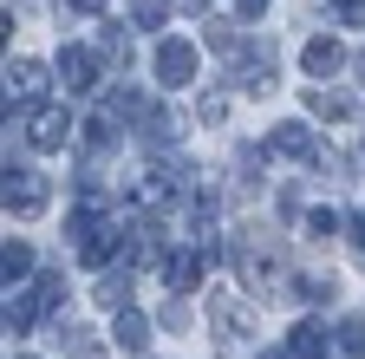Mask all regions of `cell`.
<instances>
[{
    "mask_svg": "<svg viewBox=\"0 0 365 359\" xmlns=\"http://www.w3.org/2000/svg\"><path fill=\"white\" fill-rule=\"evenodd\" d=\"M46 203H53V190H46V176L39 170H14L7 163V216H20V222H33Z\"/></svg>",
    "mask_w": 365,
    "mask_h": 359,
    "instance_id": "6da1fadb",
    "label": "cell"
},
{
    "mask_svg": "<svg viewBox=\"0 0 365 359\" xmlns=\"http://www.w3.org/2000/svg\"><path fill=\"white\" fill-rule=\"evenodd\" d=\"M26 144H33V151H66V144H72V118H66L59 105H33V118H26Z\"/></svg>",
    "mask_w": 365,
    "mask_h": 359,
    "instance_id": "7a4b0ae2",
    "label": "cell"
},
{
    "mask_svg": "<svg viewBox=\"0 0 365 359\" xmlns=\"http://www.w3.org/2000/svg\"><path fill=\"white\" fill-rule=\"evenodd\" d=\"M209 327H215L222 340H248V333H255V307H248L242 294H215V307H209Z\"/></svg>",
    "mask_w": 365,
    "mask_h": 359,
    "instance_id": "3957f363",
    "label": "cell"
},
{
    "mask_svg": "<svg viewBox=\"0 0 365 359\" xmlns=\"http://www.w3.org/2000/svg\"><path fill=\"white\" fill-rule=\"evenodd\" d=\"M267 151H281V157H300V163H319V138H313V124H300V118L274 124V131H267Z\"/></svg>",
    "mask_w": 365,
    "mask_h": 359,
    "instance_id": "277c9868",
    "label": "cell"
},
{
    "mask_svg": "<svg viewBox=\"0 0 365 359\" xmlns=\"http://www.w3.org/2000/svg\"><path fill=\"white\" fill-rule=\"evenodd\" d=\"M157 79L170 85V92L196 79V46H190V39H163V46H157Z\"/></svg>",
    "mask_w": 365,
    "mask_h": 359,
    "instance_id": "5b68a950",
    "label": "cell"
},
{
    "mask_svg": "<svg viewBox=\"0 0 365 359\" xmlns=\"http://www.w3.org/2000/svg\"><path fill=\"white\" fill-rule=\"evenodd\" d=\"M59 79H66V92H72V98L98 92V53H85V46H66V53H59Z\"/></svg>",
    "mask_w": 365,
    "mask_h": 359,
    "instance_id": "8992f818",
    "label": "cell"
},
{
    "mask_svg": "<svg viewBox=\"0 0 365 359\" xmlns=\"http://www.w3.org/2000/svg\"><path fill=\"white\" fill-rule=\"evenodd\" d=\"M124 261L130 268H163L170 261L163 242H157V222H130V229H124Z\"/></svg>",
    "mask_w": 365,
    "mask_h": 359,
    "instance_id": "52a82bcc",
    "label": "cell"
},
{
    "mask_svg": "<svg viewBox=\"0 0 365 359\" xmlns=\"http://www.w3.org/2000/svg\"><path fill=\"white\" fill-rule=\"evenodd\" d=\"M209 261H215V255H209V248H176V255H170V261H163V281H170V288H176V294H190V288H196V281H202V268H209Z\"/></svg>",
    "mask_w": 365,
    "mask_h": 359,
    "instance_id": "ba28073f",
    "label": "cell"
},
{
    "mask_svg": "<svg viewBox=\"0 0 365 359\" xmlns=\"http://www.w3.org/2000/svg\"><path fill=\"white\" fill-rule=\"evenodd\" d=\"M300 66H307L313 79H327V72H339V66H346V46H339L333 33H313L307 46H300Z\"/></svg>",
    "mask_w": 365,
    "mask_h": 359,
    "instance_id": "9c48e42d",
    "label": "cell"
},
{
    "mask_svg": "<svg viewBox=\"0 0 365 359\" xmlns=\"http://www.w3.org/2000/svg\"><path fill=\"white\" fill-rule=\"evenodd\" d=\"M39 92H46V66H39V59H14V66H7V98L39 105Z\"/></svg>",
    "mask_w": 365,
    "mask_h": 359,
    "instance_id": "30bf717a",
    "label": "cell"
},
{
    "mask_svg": "<svg viewBox=\"0 0 365 359\" xmlns=\"http://www.w3.org/2000/svg\"><path fill=\"white\" fill-rule=\"evenodd\" d=\"M235 79L248 85V92H267V85H274V53H267V46H248V53L235 59Z\"/></svg>",
    "mask_w": 365,
    "mask_h": 359,
    "instance_id": "8fae6325",
    "label": "cell"
},
{
    "mask_svg": "<svg viewBox=\"0 0 365 359\" xmlns=\"http://www.w3.org/2000/svg\"><path fill=\"white\" fill-rule=\"evenodd\" d=\"M39 313H46L39 288H33V294H26V288H14V294H7V333H26V327L39 320Z\"/></svg>",
    "mask_w": 365,
    "mask_h": 359,
    "instance_id": "7c38bea8",
    "label": "cell"
},
{
    "mask_svg": "<svg viewBox=\"0 0 365 359\" xmlns=\"http://www.w3.org/2000/svg\"><path fill=\"white\" fill-rule=\"evenodd\" d=\"M91 294H98V307H105V313H124V307H130V275H124V268H105Z\"/></svg>",
    "mask_w": 365,
    "mask_h": 359,
    "instance_id": "4fadbf2b",
    "label": "cell"
},
{
    "mask_svg": "<svg viewBox=\"0 0 365 359\" xmlns=\"http://www.w3.org/2000/svg\"><path fill=\"white\" fill-rule=\"evenodd\" d=\"M307 111L327 118V124H339V118H352V98H346V92H327V85H313V92H307Z\"/></svg>",
    "mask_w": 365,
    "mask_h": 359,
    "instance_id": "5bb4252c",
    "label": "cell"
},
{
    "mask_svg": "<svg viewBox=\"0 0 365 359\" xmlns=\"http://www.w3.org/2000/svg\"><path fill=\"white\" fill-rule=\"evenodd\" d=\"M137 131H144V144H157V151H163V144H176V118H170L163 105H150L144 118H137Z\"/></svg>",
    "mask_w": 365,
    "mask_h": 359,
    "instance_id": "9a60e30c",
    "label": "cell"
},
{
    "mask_svg": "<svg viewBox=\"0 0 365 359\" xmlns=\"http://www.w3.org/2000/svg\"><path fill=\"white\" fill-rule=\"evenodd\" d=\"M287 346H294L300 359H319V353H327V320H300V327L287 333Z\"/></svg>",
    "mask_w": 365,
    "mask_h": 359,
    "instance_id": "2e32d148",
    "label": "cell"
},
{
    "mask_svg": "<svg viewBox=\"0 0 365 359\" xmlns=\"http://www.w3.org/2000/svg\"><path fill=\"white\" fill-rule=\"evenodd\" d=\"M118 346H124V353H144V346H150V327H144V313H137V307L118 313Z\"/></svg>",
    "mask_w": 365,
    "mask_h": 359,
    "instance_id": "e0dca14e",
    "label": "cell"
},
{
    "mask_svg": "<svg viewBox=\"0 0 365 359\" xmlns=\"http://www.w3.org/2000/svg\"><path fill=\"white\" fill-rule=\"evenodd\" d=\"M0 275H7V288H20V281L33 275V248L7 236V255H0Z\"/></svg>",
    "mask_w": 365,
    "mask_h": 359,
    "instance_id": "ac0fdd59",
    "label": "cell"
},
{
    "mask_svg": "<svg viewBox=\"0 0 365 359\" xmlns=\"http://www.w3.org/2000/svg\"><path fill=\"white\" fill-rule=\"evenodd\" d=\"M59 359H105V346L91 340L85 327H66V333H59Z\"/></svg>",
    "mask_w": 365,
    "mask_h": 359,
    "instance_id": "d6986e66",
    "label": "cell"
},
{
    "mask_svg": "<svg viewBox=\"0 0 365 359\" xmlns=\"http://www.w3.org/2000/svg\"><path fill=\"white\" fill-rule=\"evenodd\" d=\"M202 46H209L215 59H242V53H248V46H242V33H235V26H209V33H202Z\"/></svg>",
    "mask_w": 365,
    "mask_h": 359,
    "instance_id": "ffe728a7",
    "label": "cell"
},
{
    "mask_svg": "<svg viewBox=\"0 0 365 359\" xmlns=\"http://www.w3.org/2000/svg\"><path fill=\"white\" fill-rule=\"evenodd\" d=\"M333 340H339V359H359V353H365V313L339 320V333H333Z\"/></svg>",
    "mask_w": 365,
    "mask_h": 359,
    "instance_id": "44dd1931",
    "label": "cell"
},
{
    "mask_svg": "<svg viewBox=\"0 0 365 359\" xmlns=\"http://www.w3.org/2000/svg\"><path fill=\"white\" fill-rule=\"evenodd\" d=\"M333 236H339V216L333 209H313L307 216V242H333Z\"/></svg>",
    "mask_w": 365,
    "mask_h": 359,
    "instance_id": "7402d4cb",
    "label": "cell"
},
{
    "mask_svg": "<svg viewBox=\"0 0 365 359\" xmlns=\"http://www.w3.org/2000/svg\"><path fill=\"white\" fill-rule=\"evenodd\" d=\"M98 53H105V59H118V66H130V39H124L118 26H105V33H98Z\"/></svg>",
    "mask_w": 365,
    "mask_h": 359,
    "instance_id": "603a6c76",
    "label": "cell"
},
{
    "mask_svg": "<svg viewBox=\"0 0 365 359\" xmlns=\"http://www.w3.org/2000/svg\"><path fill=\"white\" fill-rule=\"evenodd\" d=\"M130 20H137V26H163L170 7H163V0H130Z\"/></svg>",
    "mask_w": 365,
    "mask_h": 359,
    "instance_id": "cb8c5ba5",
    "label": "cell"
},
{
    "mask_svg": "<svg viewBox=\"0 0 365 359\" xmlns=\"http://www.w3.org/2000/svg\"><path fill=\"white\" fill-rule=\"evenodd\" d=\"M196 118H202V124H222V118H228V92H202V98H196Z\"/></svg>",
    "mask_w": 365,
    "mask_h": 359,
    "instance_id": "d4e9b609",
    "label": "cell"
},
{
    "mask_svg": "<svg viewBox=\"0 0 365 359\" xmlns=\"http://www.w3.org/2000/svg\"><path fill=\"white\" fill-rule=\"evenodd\" d=\"M39 300H46V307H59V300H66V281H59V275H46V281H39Z\"/></svg>",
    "mask_w": 365,
    "mask_h": 359,
    "instance_id": "484cf974",
    "label": "cell"
},
{
    "mask_svg": "<svg viewBox=\"0 0 365 359\" xmlns=\"http://www.w3.org/2000/svg\"><path fill=\"white\" fill-rule=\"evenodd\" d=\"M339 20L346 26H365V0H339Z\"/></svg>",
    "mask_w": 365,
    "mask_h": 359,
    "instance_id": "4316f807",
    "label": "cell"
},
{
    "mask_svg": "<svg viewBox=\"0 0 365 359\" xmlns=\"http://www.w3.org/2000/svg\"><path fill=\"white\" fill-rule=\"evenodd\" d=\"M235 7H242V20H261V14L274 7V0H235Z\"/></svg>",
    "mask_w": 365,
    "mask_h": 359,
    "instance_id": "83f0119b",
    "label": "cell"
},
{
    "mask_svg": "<svg viewBox=\"0 0 365 359\" xmlns=\"http://www.w3.org/2000/svg\"><path fill=\"white\" fill-rule=\"evenodd\" d=\"M261 359H300V353H294V346H281V353H261Z\"/></svg>",
    "mask_w": 365,
    "mask_h": 359,
    "instance_id": "f1b7e54d",
    "label": "cell"
},
{
    "mask_svg": "<svg viewBox=\"0 0 365 359\" xmlns=\"http://www.w3.org/2000/svg\"><path fill=\"white\" fill-rule=\"evenodd\" d=\"M78 7H105V0H78Z\"/></svg>",
    "mask_w": 365,
    "mask_h": 359,
    "instance_id": "f546056e",
    "label": "cell"
},
{
    "mask_svg": "<svg viewBox=\"0 0 365 359\" xmlns=\"http://www.w3.org/2000/svg\"><path fill=\"white\" fill-rule=\"evenodd\" d=\"M182 7H209V0H182Z\"/></svg>",
    "mask_w": 365,
    "mask_h": 359,
    "instance_id": "4dcf8cb0",
    "label": "cell"
},
{
    "mask_svg": "<svg viewBox=\"0 0 365 359\" xmlns=\"http://www.w3.org/2000/svg\"><path fill=\"white\" fill-rule=\"evenodd\" d=\"M14 359H26V353H14Z\"/></svg>",
    "mask_w": 365,
    "mask_h": 359,
    "instance_id": "1f68e13d",
    "label": "cell"
}]
</instances>
